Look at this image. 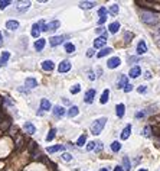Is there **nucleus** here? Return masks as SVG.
<instances>
[{
  "mask_svg": "<svg viewBox=\"0 0 160 171\" xmlns=\"http://www.w3.org/2000/svg\"><path fill=\"white\" fill-rule=\"evenodd\" d=\"M114 171H124V170H123V167H121V165H117V167L114 168Z\"/></svg>",
  "mask_w": 160,
  "mask_h": 171,
  "instance_id": "nucleus-56",
  "label": "nucleus"
},
{
  "mask_svg": "<svg viewBox=\"0 0 160 171\" xmlns=\"http://www.w3.org/2000/svg\"><path fill=\"white\" fill-rule=\"evenodd\" d=\"M95 31H97V34H104V28L102 26H98Z\"/></svg>",
  "mask_w": 160,
  "mask_h": 171,
  "instance_id": "nucleus-51",
  "label": "nucleus"
},
{
  "mask_svg": "<svg viewBox=\"0 0 160 171\" xmlns=\"http://www.w3.org/2000/svg\"><path fill=\"white\" fill-rule=\"evenodd\" d=\"M127 84H128V78H127V75L121 74V75H120V80L117 81V89H124Z\"/></svg>",
  "mask_w": 160,
  "mask_h": 171,
  "instance_id": "nucleus-8",
  "label": "nucleus"
},
{
  "mask_svg": "<svg viewBox=\"0 0 160 171\" xmlns=\"http://www.w3.org/2000/svg\"><path fill=\"white\" fill-rule=\"evenodd\" d=\"M65 113H66V112H65V109H64L62 106H55V107H54V115H55L56 118H62Z\"/></svg>",
  "mask_w": 160,
  "mask_h": 171,
  "instance_id": "nucleus-20",
  "label": "nucleus"
},
{
  "mask_svg": "<svg viewBox=\"0 0 160 171\" xmlns=\"http://www.w3.org/2000/svg\"><path fill=\"white\" fill-rule=\"evenodd\" d=\"M98 15H100V18H101V16H105V15H107V9H105V8H101V9L98 10Z\"/></svg>",
  "mask_w": 160,
  "mask_h": 171,
  "instance_id": "nucleus-44",
  "label": "nucleus"
},
{
  "mask_svg": "<svg viewBox=\"0 0 160 171\" xmlns=\"http://www.w3.org/2000/svg\"><path fill=\"white\" fill-rule=\"evenodd\" d=\"M118 10H120L118 5H113V6H111V8L108 9V13H111V15H114V16H115V15L118 13Z\"/></svg>",
  "mask_w": 160,
  "mask_h": 171,
  "instance_id": "nucleus-37",
  "label": "nucleus"
},
{
  "mask_svg": "<svg viewBox=\"0 0 160 171\" xmlns=\"http://www.w3.org/2000/svg\"><path fill=\"white\" fill-rule=\"evenodd\" d=\"M133 34H130V32H125L124 34V39H125V42H131V39H133Z\"/></svg>",
  "mask_w": 160,
  "mask_h": 171,
  "instance_id": "nucleus-41",
  "label": "nucleus"
},
{
  "mask_svg": "<svg viewBox=\"0 0 160 171\" xmlns=\"http://www.w3.org/2000/svg\"><path fill=\"white\" fill-rule=\"evenodd\" d=\"M144 136H147V138L151 136V126H150V125H147V126L144 128Z\"/></svg>",
  "mask_w": 160,
  "mask_h": 171,
  "instance_id": "nucleus-40",
  "label": "nucleus"
},
{
  "mask_svg": "<svg viewBox=\"0 0 160 171\" xmlns=\"http://www.w3.org/2000/svg\"><path fill=\"white\" fill-rule=\"evenodd\" d=\"M100 171H108V170H107V168H101Z\"/></svg>",
  "mask_w": 160,
  "mask_h": 171,
  "instance_id": "nucleus-58",
  "label": "nucleus"
},
{
  "mask_svg": "<svg viewBox=\"0 0 160 171\" xmlns=\"http://www.w3.org/2000/svg\"><path fill=\"white\" fill-rule=\"evenodd\" d=\"M143 116H144V112H137V113H136V118H137V119H138V118H143Z\"/></svg>",
  "mask_w": 160,
  "mask_h": 171,
  "instance_id": "nucleus-54",
  "label": "nucleus"
},
{
  "mask_svg": "<svg viewBox=\"0 0 160 171\" xmlns=\"http://www.w3.org/2000/svg\"><path fill=\"white\" fill-rule=\"evenodd\" d=\"M61 26V22L59 21H52V22H49V23H42V31H45V32H49V31H55V29H58Z\"/></svg>",
  "mask_w": 160,
  "mask_h": 171,
  "instance_id": "nucleus-3",
  "label": "nucleus"
},
{
  "mask_svg": "<svg viewBox=\"0 0 160 171\" xmlns=\"http://www.w3.org/2000/svg\"><path fill=\"white\" fill-rule=\"evenodd\" d=\"M55 135H56V129H55V128H52V129L49 131L48 136H46V141H48V142H51V141L55 138Z\"/></svg>",
  "mask_w": 160,
  "mask_h": 171,
  "instance_id": "nucleus-35",
  "label": "nucleus"
},
{
  "mask_svg": "<svg viewBox=\"0 0 160 171\" xmlns=\"http://www.w3.org/2000/svg\"><path fill=\"white\" fill-rule=\"evenodd\" d=\"M108 29H110V32H111V34H117V32H118V29H120V23H118V22H113V23H110Z\"/></svg>",
  "mask_w": 160,
  "mask_h": 171,
  "instance_id": "nucleus-28",
  "label": "nucleus"
},
{
  "mask_svg": "<svg viewBox=\"0 0 160 171\" xmlns=\"http://www.w3.org/2000/svg\"><path fill=\"white\" fill-rule=\"evenodd\" d=\"M65 51H66L68 54H74V52H75V45L71 44V42L65 44Z\"/></svg>",
  "mask_w": 160,
  "mask_h": 171,
  "instance_id": "nucleus-32",
  "label": "nucleus"
},
{
  "mask_svg": "<svg viewBox=\"0 0 160 171\" xmlns=\"http://www.w3.org/2000/svg\"><path fill=\"white\" fill-rule=\"evenodd\" d=\"M105 42H107V39H105V38L98 36V38H95V41H94V48H104Z\"/></svg>",
  "mask_w": 160,
  "mask_h": 171,
  "instance_id": "nucleus-13",
  "label": "nucleus"
},
{
  "mask_svg": "<svg viewBox=\"0 0 160 171\" xmlns=\"http://www.w3.org/2000/svg\"><path fill=\"white\" fill-rule=\"evenodd\" d=\"M3 45V35H2V32H0V47Z\"/></svg>",
  "mask_w": 160,
  "mask_h": 171,
  "instance_id": "nucleus-57",
  "label": "nucleus"
},
{
  "mask_svg": "<svg viewBox=\"0 0 160 171\" xmlns=\"http://www.w3.org/2000/svg\"><path fill=\"white\" fill-rule=\"evenodd\" d=\"M120 64H121V60H120L118 57H113V58H110V60L107 61V67L111 68V70H113V68H117Z\"/></svg>",
  "mask_w": 160,
  "mask_h": 171,
  "instance_id": "nucleus-5",
  "label": "nucleus"
},
{
  "mask_svg": "<svg viewBox=\"0 0 160 171\" xmlns=\"http://www.w3.org/2000/svg\"><path fill=\"white\" fill-rule=\"evenodd\" d=\"M136 61H138L137 57H130V58H128V62H136Z\"/></svg>",
  "mask_w": 160,
  "mask_h": 171,
  "instance_id": "nucleus-52",
  "label": "nucleus"
},
{
  "mask_svg": "<svg viewBox=\"0 0 160 171\" xmlns=\"http://www.w3.org/2000/svg\"><path fill=\"white\" fill-rule=\"evenodd\" d=\"M78 113H79V109H78L77 106H71V107L68 109V112H66V115H68L69 118H75Z\"/></svg>",
  "mask_w": 160,
  "mask_h": 171,
  "instance_id": "nucleus-24",
  "label": "nucleus"
},
{
  "mask_svg": "<svg viewBox=\"0 0 160 171\" xmlns=\"http://www.w3.org/2000/svg\"><path fill=\"white\" fill-rule=\"evenodd\" d=\"M36 149H38V145H36V142L31 141V142H29V151H31L32 157H36Z\"/></svg>",
  "mask_w": 160,
  "mask_h": 171,
  "instance_id": "nucleus-31",
  "label": "nucleus"
},
{
  "mask_svg": "<svg viewBox=\"0 0 160 171\" xmlns=\"http://www.w3.org/2000/svg\"><path fill=\"white\" fill-rule=\"evenodd\" d=\"M94 6H95V2H81V3H79V8H81V9H85V10H87V9H91V8H94Z\"/></svg>",
  "mask_w": 160,
  "mask_h": 171,
  "instance_id": "nucleus-27",
  "label": "nucleus"
},
{
  "mask_svg": "<svg viewBox=\"0 0 160 171\" xmlns=\"http://www.w3.org/2000/svg\"><path fill=\"white\" fill-rule=\"evenodd\" d=\"M10 5V0H0V9H6L7 6Z\"/></svg>",
  "mask_w": 160,
  "mask_h": 171,
  "instance_id": "nucleus-39",
  "label": "nucleus"
},
{
  "mask_svg": "<svg viewBox=\"0 0 160 171\" xmlns=\"http://www.w3.org/2000/svg\"><path fill=\"white\" fill-rule=\"evenodd\" d=\"M123 170L124 171H130L131 170V162H130V159L127 157L123 158Z\"/></svg>",
  "mask_w": 160,
  "mask_h": 171,
  "instance_id": "nucleus-30",
  "label": "nucleus"
},
{
  "mask_svg": "<svg viewBox=\"0 0 160 171\" xmlns=\"http://www.w3.org/2000/svg\"><path fill=\"white\" fill-rule=\"evenodd\" d=\"M64 39H65V36H52L49 39V44H51V47H58L64 42Z\"/></svg>",
  "mask_w": 160,
  "mask_h": 171,
  "instance_id": "nucleus-9",
  "label": "nucleus"
},
{
  "mask_svg": "<svg viewBox=\"0 0 160 171\" xmlns=\"http://www.w3.org/2000/svg\"><path fill=\"white\" fill-rule=\"evenodd\" d=\"M108 97H110V90L107 89V90H104V92H102V94H101V99H100V102H101L102 105H105V103L108 102Z\"/></svg>",
  "mask_w": 160,
  "mask_h": 171,
  "instance_id": "nucleus-29",
  "label": "nucleus"
},
{
  "mask_svg": "<svg viewBox=\"0 0 160 171\" xmlns=\"http://www.w3.org/2000/svg\"><path fill=\"white\" fill-rule=\"evenodd\" d=\"M144 52H147V45H146L144 41H140L138 45H137V54L138 55H143Z\"/></svg>",
  "mask_w": 160,
  "mask_h": 171,
  "instance_id": "nucleus-15",
  "label": "nucleus"
},
{
  "mask_svg": "<svg viewBox=\"0 0 160 171\" xmlns=\"http://www.w3.org/2000/svg\"><path fill=\"white\" fill-rule=\"evenodd\" d=\"M85 142H87V135L84 133V135H81V136L78 138L77 145H78V146H84V145H85Z\"/></svg>",
  "mask_w": 160,
  "mask_h": 171,
  "instance_id": "nucleus-33",
  "label": "nucleus"
},
{
  "mask_svg": "<svg viewBox=\"0 0 160 171\" xmlns=\"http://www.w3.org/2000/svg\"><path fill=\"white\" fill-rule=\"evenodd\" d=\"M141 21L147 25H157L159 23V16L153 12H141Z\"/></svg>",
  "mask_w": 160,
  "mask_h": 171,
  "instance_id": "nucleus-1",
  "label": "nucleus"
},
{
  "mask_svg": "<svg viewBox=\"0 0 160 171\" xmlns=\"http://www.w3.org/2000/svg\"><path fill=\"white\" fill-rule=\"evenodd\" d=\"M25 86H26L28 89H35L36 86H38V81H36L35 78L29 77V78H26V80H25Z\"/></svg>",
  "mask_w": 160,
  "mask_h": 171,
  "instance_id": "nucleus-14",
  "label": "nucleus"
},
{
  "mask_svg": "<svg viewBox=\"0 0 160 171\" xmlns=\"http://www.w3.org/2000/svg\"><path fill=\"white\" fill-rule=\"evenodd\" d=\"M45 45H46V39L39 38V39L35 42V49H36V51H42V49L45 48Z\"/></svg>",
  "mask_w": 160,
  "mask_h": 171,
  "instance_id": "nucleus-17",
  "label": "nucleus"
},
{
  "mask_svg": "<svg viewBox=\"0 0 160 171\" xmlns=\"http://www.w3.org/2000/svg\"><path fill=\"white\" fill-rule=\"evenodd\" d=\"M137 92H138V93H146V92H147V89H146V86H140V87L137 89Z\"/></svg>",
  "mask_w": 160,
  "mask_h": 171,
  "instance_id": "nucleus-48",
  "label": "nucleus"
},
{
  "mask_svg": "<svg viewBox=\"0 0 160 171\" xmlns=\"http://www.w3.org/2000/svg\"><path fill=\"white\" fill-rule=\"evenodd\" d=\"M95 145H97V148H95V152H101V151H102V144H101V142H97Z\"/></svg>",
  "mask_w": 160,
  "mask_h": 171,
  "instance_id": "nucleus-47",
  "label": "nucleus"
},
{
  "mask_svg": "<svg viewBox=\"0 0 160 171\" xmlns=\"http://www.w3.org/2000/svg\"><path fill=\"white\" fill-rule=\"evenodd\" d=\"M10 120H3L2 123H0V129H2V131H7L9 128H10Z\"/></svg>",
  "mask_w": 160,
  "mask_h": 171,
  "instance_id": "nucleus-36",
  "label": "nucleus"
},
{
  "mask_svg": "<svg viewBox=\"0 0 160 171\" xmlns=\"http://www.w3.org/2000/svg\"><path fill=\"white\" fill-rule=\"evenodd\" d=\"M42 23H43V21H41V22H38V23H35L33 26H32V36L33 38H38L39 39V35H41V31H42Z\"/></svg>",
  "mask_w": 160,
  "mask_h": 171,
  "instance_id": "nucleus-4",
  "label": "nucleus"
},
{
  "mask_svg": "<svg viewBox=\"0 0 160 171\" xmlns=\"http://www.w3.org/2000/svg\"><path fill=\"white\" fill-rule=\"evenodd\" d=\"M138 171H147V170H146V168H140Z\"/></svg>",
  "mask_w": 160,
  "mask_h": 171,
  "instance_id": "nucleus-59",
  "label": "nucleus"
},
{
  "mask_svg": "<svg viewBox=\"0 0 160 171\" xmlns=\"http://www.w3.org/2000/svg\"><path fill=\"white\" fill-rule=\"evenodd\" d=\"M22 144H23V138L20 136V138H18V141H16V146H18V148H22Z\"/></svg>",
  "mask_w": 160,
  "mask_h": 171,
  "instance_id": "nucleus-46",
  "label": "nucleus"
},
{
  "mask_svg": "<svg viewBox=\"0 0 160 171\" xmlns=\"http://www.w3.org/2000/svg\"><path fill=\"white\" fill-rule=\"evenodd\" d=\"M111 149H113V152H118V151L121 149V144H120L118 141H114V142L111 144Z\"/></svg>",
  "mask_w": 160,
  "mask_h": 171,
  "instance_id": "nucleus-34",
  "label": "nucleus"
},
{
  "mask_svg": "<svg viewBox=\"0 0 160 171\" xmlns=\"http://www.w3.org/2000/svg\"><path fill=\"white\" fill-rule=\"evenodd\" d=\"M23 129H25V132H26V133H29V135H33V133L36 132L35 125H33V123H31V122H26V123H25V126H23Z\"/></svg>",
  "mask_w": 160,
  "mask_h": 171,
  "instance_id": "nucleus-11",
  "label": "nucleus"
},
{
  "mask_svg": "<svg viewBox=\"0 0 160 171\" xmlns=\"http://www.w3.org/2000/svg\"><path fill=\"white\" fill-rule=\"evenodd\" d=\"M64 149H65L64 145H55V146H48L46 148V151L49 154H54V152H58V151H64Z\"/></svg>",
  "mask_w": 160,
  "mask_h": 171,
  "instance_id": "nucleus-26",
  "label": "nucleus"
},
{
  "mask_svg": "<svg viewBox=\"0 0 160 171\" xmlns=\"http://www.w3.org/2000/svg\"><path fill=\"white\" fill-rule=\"evenodd\" d=\"M130 133H131V125H127L124 129H123V132H121V139H128V136H130Z\"/></svg>",
  "mask_w": 160,
  "mask_h": 171,
  "instance_id": "nucleus-22",
  "label": "nucleus"
},
{
  "mask_svg": "<svg viewBox=\"0 0 160 171\" xmlns=\"http://www.w3.org/2000/svg\"><path fill=\"white\" fill-rule=\"evenodd\" d=\"M55 68V64H54V61H51V60H46V61H43L42 62V70H45V71H52Z\"/></svg>",
  "mask_w": 160,
  "mask_h": 171,
  "instance_id": "nucleus-10",
  "label": "nucleus"
},
{
  "mask_svg": "<svg viewBox=\"0 0 160 171\" xmlns=\"http://www.w3.org/2000/svg\"><path fill=\"white\" fill-rule=\"evenodd\" d=\"M157 36H159V38H160V31H159V32H157Z\"/></svg>",
  "mask_w": 160,
  "mask_h": 171,
  "instance_id": "nucleus-60",
  "label": "nucleus"
},
{
  "mask_svg": "<svg viewBox=\"0 0 160 171\" xmlns=\"http://www.w3.org/2000/svg\"><path fill=\"white\" fill-rule=\"evenodd\" d=\"M94 149H95V142H88L87 151H94Z\"/></svg>",
  "mask_w": 160,
  "mask_h": 171,
  "instance_id": "nucleus-43",
  "label": "nucleus"
},
{
  "mask_svg": "<svg viewBox=\"0 0 160 171\" xmlns=\"http://www.w3.org/2000/svg\"><path fill=\"white\" fill-rule=\"evenodd\" d=\"M62 159H64V161H66V162H69V161L72 159V155H71V154H68V152H64Z\"/></svg>",
  "mask_w": 160,
  "mask_h": 171,
  "instance_id": "nucleus-42",
  "label": "nucleus"
},
{
  "mask_svg": "<svg viewBox=\"0 0 160 171\" xmlns=\"http://www.w3.org/2000/svg\"><path fill=\"white\" fill-rule=\"evenodd\" d=\"M144 78H147V80H150V78H151V74H150L148 71H146V73H144Z\"/></svg>",
  "mask_w": 160,
  "mask_h": 171,
  "instance_id": "nucleus-53",
  "label": "nucleus"
},
{
  "mask_svg": "<svg viewBox=\"0 0 160 171\" xmlns=\"http://www.w3.org/2000/svg\"><path fill=\"white\" fill-rule=\"evenodd\" d=\"M105 21H107V16H101V18H100V21H98V25L101 26V25H102Z\"/></svg>",
  "mask_w": 160,
  "mask_h": 171,
  "instance_id": "nucleus-49",
  "label": "nucleus"
},
{
  "mask_svg": "<svg viewBox=\"0 0 160 171\" xmlns=\"http://www.w3.org/2000/svg\"><path fill=\"white\" fill-rule=\"evenodd\" d=\"M123 90H124L125 93H130V92L133 90V86H131V84H127V86H125V87H124Z\"/></svg>",
  "mask_w": 160,
  "mask_h": 171,
  "instance_id": "nucleus-45",
  "label": "nucleus"
},
{
  "mask_svg": "<svg viewBox=\"0 0 160 171\" xmlns=\"http://www.w3.org/2000/svg\"><path fill=\"white\" fill-rule=\"evenodd\" d=\"M95 89H91V90H88L87 93H85V97H84V100H85V103H88V105H91L92 102H94V99H95Z\"/></svg>",
  "mask_w": 160,
  "mask_h": 171,
  "instance_id": "nucleus-6",
  "label": "nucleus"
},
{
  "mask_svg": "<svg viewBox=\"0 0 160 171\" xmlns=\"http://www.w3.org/2000/svg\"><path fill=\"white\" fill-rule=\"evenodd\" d=\"M111 52H113V48H108V47L105 48V47H104V48H101V51L97 54V57H98V58H102V57H105V55H108V54H111Z\"/></svg>",
  "mask_w": 160,
  "mask_h": 171,
  "instance_id": "nucleus-23",
  "label": "nucleus"
},
{
  "mask_svg": "<svg viewBox=\"0 0 160 171\" xmlns=\"http://www.w3.org/2000/svg\"><path fill=\"white\" fill-rule=\"evenodd\" d=\"M6 28H7L9 31H16V29L19 28V22H18V21H7V22H6Z\"/></svg>",
  "mask_w": 160,
  "mask_h": 171,
  "instance_id": "nucleus-16",
  "label": "nucleus"
},
{
  "mask_svg": "<svg viewBox=\"0 0 160 171\" xmlns=\"http://www.w3.org/2000/svg\"><path fill=\"white\" fill-rule=\"evenodd\" d=\"M88 77H89V80H95V75H94V73H92V71H89Z\"/></svg>",
  "mask_w": 160,
  "mask_h": 171,
  "instance_id": "nucleus-55",
  "label": "nucleus"
},
{
  "mask_svg": "<svg viewBox=\"0 0 160 171\" xmlns=\"http://www.w3.org/2000/svg\"><path fill=\"white\" fill-rule=\"evenodd\" d=\"M29 6H31V2H19V3H18V8H16V10L22 13V12L28 10V9H29Z\"/></svg>",
  "mask_w": 160,
  "mask_h": 171,
  "instance_id": "nucleus-12",
  "label": "nucleus"
},
{
  "mask_svg": "<svg viewBox=\"0 0 160 171\" xmlns=\"http://www.w3.org/2000/svg\"><path fill=\"white\" fill-rule=\"evenodd\" d=\"M94 54H95V51L91 48V49H88L87 51V57H94Z\"/></svg>",
  "mask_w": 160,
  "mask_h": 171,
  "instance_id": "nucleus-50",
  "label": "nucleus"
},
{
  "mask_svg": "<svg viewBox=\"0 0 160 171\" xmlns=\"http://www.w3.org/2000/svg\"><path fill=\"white\" fill-rule=\"evenodd\" d=\"M105 123H107V118H100V119H97V120L91 125V128H89L91 132H92V135H100L101 131L104 129Z\"/></svg>",
  "mask_w": 160,
  "mask_h": 171,
  "instance_id": "nucleus-2",
  "label": "nucleus"
},
{
  "mask_svg": "<svg viewBox=\"0 0 160 171\" xmlns=\"http://www.w3.org/2000/svg\"><path fill=\"white\" fill-rule=\"evenodd\" d=\"M140 74H141V68H140L138 65H136V67H133V68L130 70V77H131V78H137Z\"/></svg>",
  "mask_w": 160,
  "mask_h": 171,
  "instance_id": "nucleus-18",
  "label": "nucleus"
},
{
  "mask_svg": "<svg viewBox=\"0 0 160 171\" xmlns=\"http://www.w3.org/2000/svg\"><path fill=\"white\" fill-rule=\"evenodd\" d=\"M51 102L48 100V99H42L41 100V110L42 112H45V110H51Z\"/></svg>",
  "mask_w": 160,
  "mask_h": 171,
  "instance_id": "nucleus-19",
  "label": "nucleus"
},
{
  "mask_svg": "<svg viewBox=\"0 0 160 171\" xmlns=\"http://www.w3.org/2000/svg\"><path fill=\"white\" fill-rule=\"evenodd\" d=\"M124 112H125V106H124L123 103L117 105V107H115V113H117V116H118V118H123V116H124Z\"/></svg>",
  "mask_w": 160,
  "mask_h": 171,
  "instance_id": "nucleus-25",
  "label": "nucleus"
},
{
  "mask_svg": "<svg viewBox=\"0 0 160 171\" xmlns=\"http://www.w3.org/2000/svg\"><path fill=\"white\" fill-rule=\"evenodd\" d=\"M69 70H71V62H69L68 60L62 61V62L59 64V67H58V71H59V73H68Z\"/></svg>",
  "mask_w": 160,
  "mask_h": 171,
  "instance_id": "nucleus-7",
  "label": "nucleus"
},
{
  "mask_svg": "<svg viewBox=\"0 0 160 171\" xmlns=\"http://www.w3.org/2000/svg\"><path fill=\"white\" fill-rule=\"evenodd\" d=\"M9 58H10V52L9 51H5L2 54V57H0V65H6L7 61H9Z\"/></svg>",
  "mask_w": 160,
  "mask_h": 171,
  "instance_id": "nucleus-21",
  "label": "nucleus"
},
{
  "mask_svg": "<svg viewBox=\"0 0 160 171\" xmlns=\"http://www.w3.org/2000/svg\"><path fill=\"white\" fill-rule=\"evenodd\" d=\"M81 92V86L79 84H75V86H72V87H71V93L72 94H78Z\"/></svg>",
  "mask_w": 160,
  "mask_h": 171,
  "instance_id": "nucleus-38",
  "label": "nucleus"
}]
</instances>
